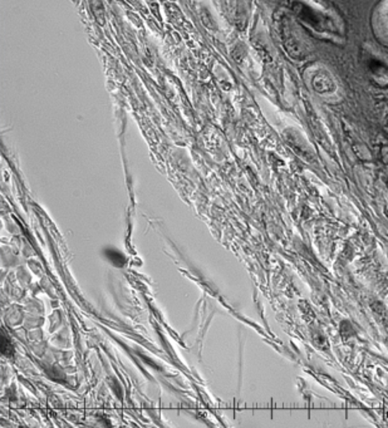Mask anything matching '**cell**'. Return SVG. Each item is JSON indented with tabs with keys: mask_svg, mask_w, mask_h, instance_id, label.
I'll use <instances>...</instances> for the list:
<instances>
[{
	"mask_svg": "<svg viewBox=\"0 0 388 428\" xmlns=\"http://www.w3.org/2000/svg\"><path fill=\"white\" fill-rule=\"evenodd\" d=\"M298 17L314 35L334 43L346 40V24L327 0H294Z\"/></svg>",
	"mask_w": 388,
	"mask_h": 428,
	"instance_id": "1",
	"label": "cell"
},
{
	"mask_svg": "<svg viewBox=\"0 0 388 428\" xmlns=\"http://www.w3.org/2000/svg\"><path fill=\"white\" fill-rule=\"evenodd\" d=\"M360 62L372 80L378 85H388V58L376 51L373 47L365 44L360 49Z\"/></svg>",
	"mask_w": 388,
	"mask_h": 428,
	"instance_id": "2",
	"label": "cell"
},
{
	"mask_svg": "<svg viewBox=\"0 0 388 428\" xmlns=\"http://www.w3.org/2000/svg\"><path fill=\"white\" fill-rule=\"evenodd\" d=\"M310 86L322 97H331L338 92L337 80L322 66H314L310 69Z\"/></svg>",
	"mask_w": 388,
	"mask_h": 428,
	"instance_id": "3",
	"label": "cell"
}]
</instances>
